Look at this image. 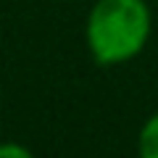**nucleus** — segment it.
Instances as JSON below:
<instances>
[{
	"label": "nucleus",
	"instance_id": "obj_1",
	"mask_svg": "<svg viewBox=\"0 0 158 158\" xmlns=\"http://www.w3.org/2000/svg\"><path fill=\"white\" fill-rule=\"evenodd\" d=\"M150 37L145 0H98L87 19V45L100 66L127 63Z\"/></svg>",
	"mask_w": 158,
	"mask_h": 158
},
{
	"label": "nucleus",
	"instance_id": "obj_3",
	"mask_svg": "<svg viewBox=\"0 0 158 158\" xmlns=\"http://www.w3.org/2000/svg\"><path fill=\"white\" fill-rule=\"evenodd\" d=\"M3 156H13V158H29V148H21V145H0V158Z\"/></svg>",
	"mask_w": 158,
	"mask_h": 158
},
{
	"label": "nucleus",
	"instance_id": "obj_2",
	"mask_svg": "<svg viewBox=\"0 0 158 158\" xmlns=\"http://www.w3.org/2000/svg\"><path fill=\"white\" fill-rule=\"evenodd\" d=\"M137 150L142 158H158V113H153L140 129V140H137Z\"/></svg>",
	"mask_w": 158,
	"mask_h": 158
}]
</instances>
